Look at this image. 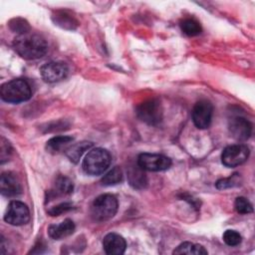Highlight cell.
Returning a JSON list of instances; mask_svg holds the SVG:
<instances>
[{"label":"cell","mask_w":255,"mask_h":255,"mask_svg":"<svg viewBox=\"0 0 255 255\" xmlns=\"http://www.w3.org/2000/svg\"><path fill=\"white\" fill-rule=\"evenodd\" d=\"M74 190V184L73 181L65 176V175H59L55 179V182L53 184L52 189L50 190L49 194L50 196H65L69 195Z\"/></svg>","instance_id":"9a60e30c"},{"label":"cell","mask_w":255,"mask_h":255,"mask_svg":"<svg viewBox=\"0 0 255 255\" xmlns=\"http://www.w3.org/2000/svg\"><path fill=\"white\" fill-rule=\"evenodd\" d=\"M229 130L235 139L246 140L252 133V125L245 118L235 117L229 121Z\"/></svg>","instance_id":"7c38bea8"},{"label":"cell","mask_w":255,"mask_h":255,"mask_svg":"<svg viewBox=\"0 0 255 255\" xmlns=\"http://www.w3.org/2000/svg\"><path fill=\"white\" fill-rule=\"evenodd\" d=\"M54 22L62 28L73 30L77 27V20L66 11H57L56 14L52 17Z\"/></svg>","instance_id":"ffe728a7"},{"label":"cell","mask_w":255,"mask_h":255,"mask_svg":"<svg viewBox=\"0 0 255 255\" xmlns=\"http://www.w3.org/2000/svg\"><path fill=\"white\" fill-rule=\"evenodd\" d=\"M112 156L103 147H96L90 150L82 162V168L86 174L100 175L110 166Z\"/></svg>","instance_id":"3957f363"},{"label":"cell","mask_w":255,"mask_h":255,"mask_svg":"<svg viewBox=\"0 0 255 255\" xmlns=\"http://www.w3.org/2000/svg\"><path fill=\"white\" fill-rule=\"evenodd\" d=\"M4 220L14 226H20L28 223L30 220V211L28 206L19 200L11 201L4 215Z\"/></svg>","instance_id":"ba28073f"},{"label":"cell","mask_w":255,"mask_h":255,"mask_svg":"<svg viewBox=\"0 0 255 255\" xmlns=\"http://www.w3.org/2000/svg\"><path fill=\"white\" fill-rule=\"evenodd\" d=\"M13 48L16 53L26 60H37L48 52L47 41L40 35L27 32L15 37Z\"/></svg>","instance_id":"6da1fadb"},{"label":"cell","mask_w":255,"mask_h":255,"mask_svg":"<svg viewBox=\"0 0 255 255\" xmlns=\"http://www.w3.org/2000/svg\"><path fill=\"white\" fill-rule=\"evenodd\" d=\"M69 69L64 62H49L40 68L42 79L47 83L60 82L68 76Z\"/></svg>","instance_id":"30bf717a"},{"label":"cell","mask_w":255,"mask_h":255,"mask_svg":"<svg viewBox=\"0 0 255 255\" xmlns=\"http://www.w3.org/2000/svg\"><path fill=\"white\" fill-rule=\"evenodd\" d=\"M72 208H73V204L72 203H70V202H63V203H60V204L50 208L48 210V213L51 216H59V215L65 213V212H68Z\"/></svg>","instance_id":"4316f807"},{"label":"cell","mask_w":255,"mask_h":255,"mask_svg":"<svg viewBox=\"0 0 255 255\" xmlns=\"http://www.w3.org/2000/svg\"><path fill=\"white\" fill-rule=\"evenodd\" d=\"M240 184V176L238 173H233L227 178H221L216 181L215 186L218 189H227L238 186Z\"/></svg>","instance_id":"603a6c76"},{"label":"cell","mask_w":255,"mask_h":255,"mask_svg":"<svg viewBox=\"0 0 255 255\" xmlns=\"http://www.w3.org/2000/svg\"><path fill=\"white\" fill-rule=\"evenodd\" d=\"M118 199L115 195L106 193L98 196L92 203L91 214L96 221H106L113 218L118 211Z\"/></svg>","instance_id":"277c9868"},{"label":"cell","mask_w":255,"mask_h":255,"mask_svg":"<svg viewBox=\"0 0 255 255\" xmlns=\"http://www.w3.org/2000/svg\"><path fill=\"white\" fill-rule=\"evenodd\" d=\"M135 114L140 121L150 126H155L162 120L160 103L154 99L139 104L135 109Z\"/></svg>","instance_id":"5b68a950"},{"label":"cell","mask_w":255,"mask_h":255,"mask_svg":"<svg viewBox=\"0 0 255 255\" xmlns=\"http://www.w3.org/2000/svg\"><path fill=\"white\" fill-rule=\"evenodd\" d=\"M74 138L70 135H58L50 138L46 143V149L51 153H58L65 146L71 143Z\"/></svg>","instance_id":"e0dca14e"},{"label":"cell","mask_w":255,"mask_h":255,"mask_svg":"<svg viewBox=\"0 0 255 255\" xmlns=\"http://www.w3.org/2000/svg\"><path fill=\"white\" fill-rule=\"evenodd\" d=\"M74 231H75V223L69 218L63 220L59 224H52L48 228L49 236L55 240H60L62 238H65L73 234Z\"/></svg>","instance_id":"5bb4252c"},{"label":"cell","mask_w":255,"mask_h":255,"mask_svg":"<svg viewBox=\"0 0 255 255\" xmlns=\"http://www.w3.org/2000/svg\"><path fill=\"white\" fill-rule=\"evenodd\" d=\"M123 180V171L120 166L113 167L110 171H108L101 179L103 185H115L120 183Z\"/></svg>","instance_id":"7402d4cb"},{"label":"cell","mask_w":255,"mask_h":255,"mask_svg":"<svg viewBox=\"0 0 255 255\" xmlns=\"http://www.w3.org/2000/svg\"><path fill=\"white\" fill-rule=\"evenodd\" d=\"M103 247L107 254L121 255L126 251L127 242L120 234L109 233L103 239Z\"/></svg>","instance_id":"4fadbf2b"},{"label":"cell","mask_w":255,"mask_h":255,"mask_svg":"<svg viewBox=\"0 0 255 255\" xmlns=\"http://www.w3.org/2000/svg\"><path fill=\"white\" fill-rule=\"evenodd\" d=\"M173 254L201 255V254H207V250L202 245L195 244L192 242H183L173 250Z\"/></svg>","instance_id":"ac0fdd59"},{"label":"cell","mask_w":255,"mask_h":255,"mask_svg":"<svg viewBox=\"0 0 255 255\" xmlns=\"http://www.w3.org/2000/svg\"><path fill=\"white\" fill-rule=\"evenodd\" d=\"M93 145H94V143L92 141L83 140V141L77 142V143L67 147L66 150H65V153H66L67 157L72 162L78 163L80 158L82 157V155L85 153V151L89 150Z\"/></svg>","instance_id":"2e32d148"},{"label":"cell","mask_w":255,"mask_h":255,"mask_svg":"<svg viewBox=\"0 0 255 255\" xmlns=\"http://www.w3.org/2000/svg\"><path fill=\"white\" fill-rule=\"evenodd\" d=\"M9 26L12 31L17 32L18 35L30 32V26L28 22L22 18H14L9 22Z\"/></svg>","instance_id":"d4e9b609"},{"label":"cell","mask_w":255,"mask_h":255,"mask_svg":"<svg viewBox=\"0 0 255 255\" xmlns=\"http://www.w3.org/2000/svg\"><path fill=\"white\" fill-rule=\"evenodd\" d=\"M249 148L245 144L237 143L226 146L221 153V161L225 166L235 167L247 160Z\"/></svg>","instance_id":"52a82bcc"},{"label":"cell","mask_w":255,"mask_h":255,"mask_svg":"<svg viewBox=\"0 0 255 255\" xmlns=\"http://www.w3.org/2000/svg\"><path fill=\"white\" fill-rule=\"evenodd\" d=\"M12 148L9 144L8 141L5 140L4 137H2V143H1V163L4 162L5 160V153L8 151V152H11Z\"/></svg>","instance_id":"83f0119b"},{"label":"cell","mask_w":255,"mask_h":255,"mask_svg":"<svg viewBox=\"0 0 255 255\" xmlns=\"http://www.w3.org/2000/svg\"><path fill=\"white\" fill-rule=\"evenodd\" d=\"M137 165L143 170L162 171L171 166V159L163 154L143 152L137 157Z\"/></svg>","instance_id":"8992f818"},{"label":"cell","mask_w":255,"mask_h":255,"mask_svg":"<svg viewBox=\"0 0 255 255\" xmlns=\"http://www.w3.org/2000/svg\"><path fill=\"white\" fill-rule=\"evenodd\" d=\"M222 238L225 244H227L228 246H237L241 243L242 240L241 235L235 230H226L223 233Z\"/></svg>","instance_id":"484cf974"},{"label":"cell","mask_w":255,"mask_h":255,"mask_svg":"<svg viewBox=\"0 0 255 255\" xmlns=\"http://www.w3.org/2000/svg\"><path fill=\"white\" fill-rule=\"evenodd\" d=\"M128 176L130 185L134 188H143L147 183L143 169L138 165L136 167H131L128 172Z\"/></svg>","instance_id":"d6986e66"},{"label":"cell","mask_w":255,"mask_h":255,"mask_svg":"<svg viewBox=\"0 0 255 255\" xmlns=\"http://www.w3.org/2000/svg\"><path fill=\"white\" fill-rule=\"evenodd\" d=\"M213 106L207 100L198 101L192 109V121L196 128L200 129L207 128L212 120Z\"/></svg>","instance_id":"9c48e42d"},{"label":"cell","mask_w":255,"mask_h":255,"mask_svg":"<svg viewBox=\"0 0 255 255\" xmlns=\"http://www.w3.org/2000/svg\"><path fill=\"white\" fill-rule=\"evenodd\" d=\"M180 29L181 31L187 35V36H196V35H199L202 31V28H201V25L200 23L193 19V18H186V19H183L181 22H180Z\"/></svg>","instance_id":"44dd1931"},{"label":"cell","mask_w":255,"mask_h":255,"mask_svg":"<svg viewBox=\"0 0 255 255\" xmlns=\"http://www.w3.org/2000/svg\"><path fill=\"white\" fill-rule=\"evenodd\" d=\"M1 194L6 197H15L22 193L21 183L13 172H3L0 178Z\"/></svg>","instance_id":"8fae6325"},{"label":"cell","mask_w":255,"mask_h":255,"mask_svg":"<svg viewBox=\"0 0 255 255\" xmlns=\"http://www.w3.org/2000/svg\"><path fill=\"white\" fill-rule=\"evenodd\" d=\"M0 95L3 101L18 104L28 101L32 96L30 84L24 79H14L1 86Z\"/></svg>","instance_id":"7a4b0ae2"},{"label":"cell","mask_w":255,"mask_h":255,"mask_svg":"<svg viewBox=\"0 0 255 255\" xmlns=\"http://www.w3.org/2000/svg\"><path fill=\"white\" fill-rule=\"evenodd\" d=\"M234 207H235V210L240 214H248L253 212V206L251 202L243 196H239L235 199Z\"/></svg>","instance_id":"cb8c5ba5"}]
</instances>
